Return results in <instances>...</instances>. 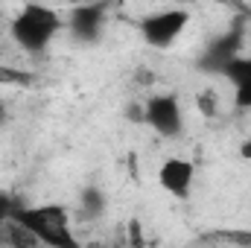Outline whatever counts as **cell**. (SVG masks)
<instances>
[{
  "mask_svg": "<svg viewBox=\"0 0 251 248\" xmlns=\"http://www.w3.org/2000/svg\"><path fill=\"white\" fill-rule=\"evenodd\" d=\"M143 123L149 125L158 137L164 140H176L184 134V105L178 99V94H155L143 102Z\"/></svg>",
  "mask_w": 251,
  "mask_h": 248,
  "instance_id": "277c9868",
  "label": "cell"
},
{
  "mask_svg": "<svg viewBox=\"0 0 251 248\" xmlns=\"http://www.w3.org/2000/svg\"><path fill=\"white\" fill-rule=\"evenodd\" d=\"M240 47H243V29H240V26L225 29L219 38H213V41L207 44V50H204V56H201V67L219 73L228 62H234L237 56H243Z\"/></svg>",
  "mask_w": 251,
  "mask_h": 248,
  "instance_id": "52a82bcc",
  "label": "cell"
},
{
  "mask_svg": "<svg viewBox=\"0 0 251 248\" xmlns=\"http://www.w3.org/2000/svg\"><path fill=\"white\" fill-rule=\"evenodd\" d=\"M158 184L167 196L178 198V201H187L193 196V184H196V164L190 158H167L161 167H158Z\"/></svg>",
  "mask_w": 251,
  "mask_h": 248,
  "instance_id": "8992f818",
  "label": "cell"
},
{
  "mask_svg": "<svg viewBox=\"0 0 251 248\" xmlns=\"http://www.w3.org/2000/svg\"><path fill=\"white\" fill-rule=\"evenodd\" d=\"M219 73H222L231 85H243V82H249V79H251V56H246V53H243V56H237L234 62L225 64Z\"/></svg>",
  "mask_w": 251,
  "mask_h": 248,
  "instance_id": "9c48e42d",
  "label": "cell"
},
{
  "mask_svg": "<svg viewBox=\"0 0 251 248\" xmlns=\"http://www.w3.org/2000/svg\"><path fill=\"white\" fill-rule=\"evenodd\" d=\"M9 219L29 231L44 248H82L70 234V216L64 207H24Z\"/></svg>",
  "mask_w": 251,
  "mask_h": 248,
  "instance_id": "7a4b0ae2",
  "label": "cell"
},
{
  "mask_svg": "<svg viewBox=\"0 0 251 248\" xmlns=\"http://www.w3.org/2000/svg\"><path fill=\"white\" fill-rule=\"evenodd\" d=\"M105 21H108V9L102 3H88V6L70 9L64 26L79 44H97L105 32Z\"/></svg>",
  "mask_w": 251,
  "mask_h": 248,
  "instance_id": "5b68a950",
  "label": "cell"
},
{
  "mask_svg": "<svg viewBox=\"0 0 251 248\" xmlns=\"http://www.w3.org/2000/svg\"><path fill=\"white\" fill-rule=\"evenodd\" d=\"M187 24H190V12L173 6V9H155V12L143 15L140 24H137V29H140V38L149 47L167 50V47H173L181 38V32L187 29Z\"/></svg>",
  "mask_w": 251,
  "mask_h": 248,
  "instance_id": "3957f363",
  "label": "cell"
},
{
  "mask_svg": "<svg viewBox=\"0 0 251 248\" xmlns=\"http://www.w3.org/2000/svg\"><path fill=\"white\" fill-rule=\"evenodd\" d=\"M234 105L243 111H251V79L243 85H234Z\"/></svg>",
  "mask_w": 251,
  "mask_h": 248,
  "instance_id": "30bf717a",
  "label": "cell"
},
{
  "mask_svg": "<svg viewBox=\"0 0 251 248\" xmlns=\"http://www.w3.org/2000/svg\"><path fill=\"white\" fill-rule=\"evenodd\" d=\"M62 26H64V21L56 9L29 3V6H21L18 15L9 21V38L24 53L38 56V53H44L53 44V38L62 32Z\"/></svg>",
  "mask_w": 251,
  "mask_h": 248,
  "instance_id": "6da1fadb",
  "label": "cell"
},
{
  "mask_svg": "<svg viewBox=\"0 0 251 248\" xmlns=\"http://www.w3.org/2000/svg\"><path fill=\"white\" fill-rule=\"evenodd\" d=\"M246 155H251V146H249V149H246Z\"/></svg>",
  "mask_w": 251,
  "mask_h": 248,
  "instance_id": "7c38bea8",
  "label": "cell"
},
{
  "mask_svg": "<svg viewBox=\"0 0 251 248\" xmlns=\"http://www.w3.org/2000/svg\"><path fill=\"white\" fill-rule=\"evenodd\" d=\"M105 204H108V198L100 187H85L79 193V216L82 219H100L105 213Z\"/></svg>",
  "mask_w": 251,
  "mask_h": 248,
  "instance_id": "ba28073f",
  "label": "cell"
},
{
  "mask_svg": "<svg viewBox=\"0 0 251 248\" xmlns=\"http://www.w3.org/2000/svg\"><path fill=\"white\" fill-rule=\"evenodd\" d=\"M6 120H9V108H6V99L0 97V125L6 123Z\"/></svg>",
  "mask_w": 251,
  "mask_h": 248,
  "instance_id": "8fae6325",
  "label": "cell"
}]
</instances>
